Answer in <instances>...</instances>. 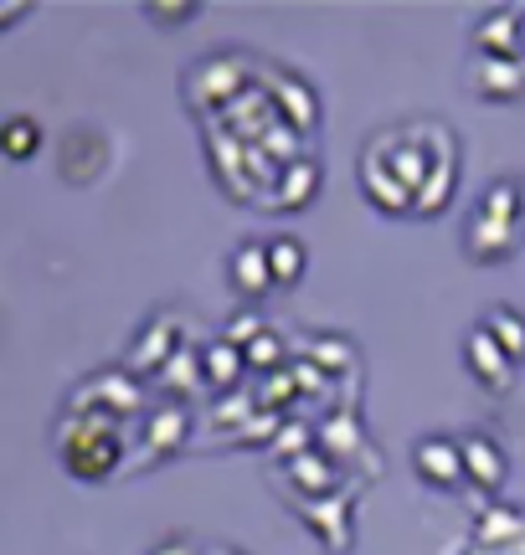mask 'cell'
<instances>
[{"label": "cell", "instance_id": "277c9868", "mask_svg": "<svg viewBox=\"0 0 525 555\" xmlns=\"http://www.w3.org/2000/svg\"><path fill=\"white\" fill-rule=\"evenodd\" d=\"M464 365H469V376L479 380V386H489V391H510V380H515V360H510L505 350L485 335V330H474V335H469Z\"/></svg>", "mask_w": 525, "mask_h": 555}, {"label": "cell", "instance_id": "ba28073f", "mask_svg": "<svg viewBox=\"0 0 525 555\" xmlns=\"http://www.w3.org/2000/svg\"><path fill=\"white\" fill-rule=\"evenodd\" d=\"M268 268H273V283H279V288H294L304 278V242L299 237H273L268 242Z\"/></svg>", "mask_w": 525, "mask_h": 555}, {"label": "cell", "instance_id": "5b68a950", "mask_svg": "<svg viewBox=\"0 0 525 555\" xmlns=\"http://www.w3.org/2000/svg\"><path fill=\"white\" fill-rule=\"evenodd\" d=\"M459 448H464V474L474 478L485 494H495V489L505 483V453H500V442H489L485 433H464Z\"/></svg>", "mask_w": 525, "mask_h": 555}, {"label": "cell", "instance_id": "8992f818", "mask_svg": "<svg viewBox=\"0 0 525 555\" xmlns=\"http://www.w3.org/2000/svg\"><path fill=\"white\" fill-rule=\"evenodd\" d=\"M232 288L247 298H262L273 288V268H268V242H243L232 253Z\"/></svg>", "mask_w": 525, "mask_h": 555}, {"label": "cell", "instance_id": "7c38bea8", "mask_svg": "<svg viewBox=\"0 0 525 555\" xmlns=\"http://www.w3.org/2000/svg\"><path fill=\"white\" fill-rule=\"evenodd\" d=\"M217 356H212V380L217 386H232V371H238V350L232 345H212Z\"/></svg>", "mask_w": 525, "mask_h": 555}, {"label": "cell", "instance_id": "7a4b0ae2", "mask_svg": "<svg viewBox=\"0 0 525 555\" xmlns=\"http://www.w3.org/2000/svg\"><path fill=\"white\" fill-rule=\"evenodd\" d=\"M469 93L485 103L525 99V57H474L469 62Z\"/></svg>", "mask_w": 525, "mask_h": 555}, {"label": "cell", "instance_id": "8fae6325", "mask_svg": "<svg viewBox=\"0 0 525 555\" xmlns=\"http://www.w3.org/2000/svg\"><path fill=\"white\" fill-rule=\"evenodd\" d=\"M510 509H489L479 519V540H495V535H521V519H505Z\"/></svg>", "mask_w": 525, "mask_h": 555}, {"label": "cell", "instance_id": "52a82bcc", "mask_svg": "<svg viewBox=\"0 0 525 555\" xmlns=\"http://www.w3.org/2000/svg\"><path fill=\"white\" fill-rule=\"evenodd\" d=\"M479 330H485V335L495 339L515 365L525 360V314L515 309V304H489V314L479 319Z\"/></svg>", "mask_w": 525, "mask_h": 555}, {"label": "cell", "instance_id": "9c48e42d", "mask_svg": "<svg viewBox=\"0 0 525 555\" xmlns=\"http://www.w3.org/2000/svg\"><path fill=\"white\" fill-rule=\"evenodd\" d=\"M232 62H238V67H232V82H222V93H206V108H222V99L227 103L243 99V93H238V82L247 78L243 62H253V57H232ZM222 67H227V57H202V67H191V73H185V82H202L206 73H212V78H222Z\"/></svg>", "mask_w": 525, "mask_h": 555}, {"label": "cell", "instance_id": "30bf717a", "mask_svg": "<svg viewBox=\"0 0 525 555\" xmlns=\"http://www.w3.org/2000/svg\"><path fill=\"white\" fill-rule=\"evenodd\" d=\"M0 144H5V155L11 159H31L37 155V144H41V129L31 119H5V129H0Z\"/></svg>", "mask_w": 525, "mask_h": 555}, {"label": "cell", "instance_id": "6da1fadb", "mask_svg": "<svg viewBox=\"0 0 525 555\" xmlns=\"http://www.w3.org/2000/svg\"><path fill=\"white\" fill-rule=\"evenodd\" d=\"M412 463H418V478H423L427 489H459L469 478L464 474V448H459V437H448V433L418 437Z\"/></svg>", "mask_w": 525, "mask_h": 555}, {"label": "cell", "instance_id": "3957f363", "mask_svg": "<svg viewBox=\"0 0 525 555\" xmlns=\"http://www.w3.org/2000/svg\"><path fill=\"white\" fill-rule=\"evenodd\" d=\"M525 5H500L489 11L469 41H474V57H525Z\"/></svg>", "mask_w": 525, "mask_h": 555}, {"label": "cell", "instance_id": "4fadbf2b", "mask_svg": "<svg viewBox=\"0 0 525 555\" xmlns=\"http://www.w3.org/2000/svg\"><path fill=\"white\" fill-rule=\"evenodd\" d=\"M247 350H253V365H273V360H279V339L262 335L258 345H247ZM247 350H243V356H247Z\"/></svg>", "mask_w": 525, "mask_h": 555}]
</instances>
